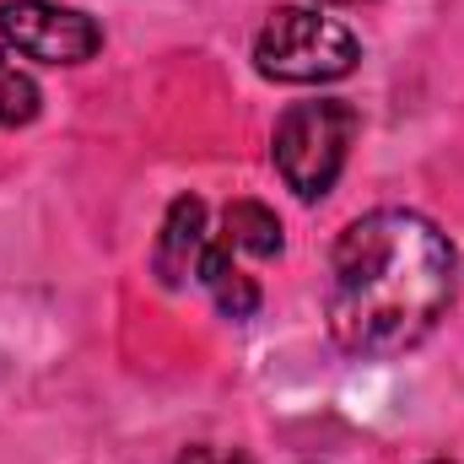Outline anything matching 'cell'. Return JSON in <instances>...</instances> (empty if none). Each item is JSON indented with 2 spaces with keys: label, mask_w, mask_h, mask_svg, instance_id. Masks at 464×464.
Wrapping results in <instances>:
<instances>
[{
  "label": "cell",
  "mask_w": 464,
  "mask_h": 464,
  "mask_svg": "<svg viewBox=\"0 0 464 464\" xmlns=\"http://www.w3.org/2000/svg\"><path fill=\"white\" fill-rule=\"evenodd\" d=\"M227 237L232 248L254 254V259H276L281 254V217L259 200H232L227 206Z\"/></svg>",
  "instance_id": "7"
},
{
  "label": "cell",
  "mask_w": 464,
  "mask_h": 464,
  "mask_svg": "<svg viewBox=\"0 0 464 464\" xmlns=\"http://www.w3.org/2000/svg\"><path fill=\"white\" fill-rule=\"evenodd\" d=\"M356 109L341 98H314V103H292L281 124H276V140H270V157L286 179V189L297 200H324L346 168V151L356 140Z\"/></svg>",
  "instance_id": "3"
},
{
  "label": "cell",
  "mask_w": 464,
  "mask_h": 464,
  "mask_svg": "<svg viewBox=\"0 0 464 464\" xmlns=\"http://www.w3.org/2000/svg\"><path fill=\"white\" fill-rule=\"evenodd\" d=\"M362 44L356 33L341 27L335 16H319L314 5H281L265 16L259 38H254V65L270 82L286 87H319V82H341L356 71Z\"/></svg>",
  "instance_id": "2"
},
{
  "label": "cell",
  "mask_w": 464,
  "mask_h": 464,
  "mask_svg": "<svg viewBox=\"0 0 464 464\" xmlns=\"http://www.w3.org/2000/svg\"><path fill=\"white\" fill-rule=\"evenodd\" d=\"M38 103H44L38 82H33L27 71L5 65V71H0V124H5V130H22V124H33V119H38Z\"/></svg>",
  "instance_id": "8"
},
{
  "label": "cell",
  "mask_w": 464,
  "mask_h": 464,
  "mask_svg": "<svg viewBox=\"0 0 464 464\" xmlns=\"http://www.w3.org/2000/svg\"><path fill=\"white\" fill-rule=\"evenodd\" d=\"M0 38L38 60V65H82L98 54L103 27L76 11V5H54V0H5L0 5Z\"/></svg>",
  "instance_id": "4"
},
{
  "label": "cell",
  "mask_w": 464,
  "mask_h": 464,
  "mask_svg": "<svg viewBox=\"0 0 464 464\" xmlns=\"http://www.w3.org/2000/svg\"><path fill=\"white\" fill-rule=\"evenodd\" d=\"M5 65H11V60H5V49H0V71H5Z\"/></svg>",
  "instance_id": "11"
},
{
  "label": "cell",
  "mask_w": 464,
  "mask_h": 464,
  "mask_svg": "<svg viewBox=\"0 0 464 464\" xmlns=\"http://www.w3.org/2000/svg\"><path fill=\"white\" fill-rule=\"evenodd\" d=\"M432 464H454V459H432Z\"/></svg>",
  "instance_id": "12"
},
{
  "label": "cell",
  "mask_w": 464,
  "mask_h": 464,
  "mask_svg": "<svg viewBox=\"0 0 464 464\" xmlns=\"http://www.w3.org/2000/svg\"><path fill=\"white\" fill-rule=\"evenodd\" d=\"M232 254H237V248H232L227 237H211V248H206V259H200V286L211 292V303H217L227 319H254V314H259V286L237 270Z\"/></svg>",
  "instance_id": "6"
},
{
  "label": "cell",
  "mask_w": 464,
  "mask_h": 464,
  "mask_svg": "<svg viewBox=\"0 0 464 464\" xmlns=\"http://www.w3.org/2000/svg\"><path fill=\"white\" fill-rule=\"evenodd\" d=\"M454 286L459 254L438 222L400 206L367 211L335 237L330 254V341L362 362L400 356L438 330L454 303Z\"/></svg>",
  "instance_id": "1"
},
{
  "label": "cell",
  "mask_w": 464,
  "mask_h": 464,
  "mask_svg": "<svg viewBox=\"0 0 464 464\" xmlns=\"http://www.w3.org/2000/svg\"><path fill=\"white\" fill-rule=\"evenodd\" d=\"M179 464H248L243 449H217V443H195V449H184Z\"/></svg>",
  "instance_id": "9"
},
{
  "label": "cell",
  "mask_w": 464,
  "mask_h": 464,
  "mask_svg": "<svg viewBox=\"0 0 464 464\" xmlns=\"http://www.w3.org/2000/svg\"><path fill=\"white\" fill-rule=\"evenodd\" d=\"M324 5H362V0H324Z\"/></svg>",
  "instance_id": "10"
},
{
  "label": "cell",
  "mask_w": 464,
  "mask_h": 464,
  "mask_svg": "<svg viewBox=\"0 0 464 464\" xmlns=\"http://www.w3.org/2000/svg\"><path fill=\"white\" fill-rule=\"evenodd\" d=\"M211 248V232H206V200L195 195H179L162 217V232H157V248H151V276L179 292L189 281H200V259Z\"/></svg>",
  "instance_id": "5"
}]
</instances>
